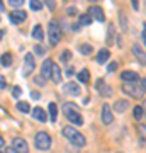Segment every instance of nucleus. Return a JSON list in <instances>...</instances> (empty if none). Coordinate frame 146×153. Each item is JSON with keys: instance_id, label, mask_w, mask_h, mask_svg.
<instances>
[{"instance_id": "nucleus-1", "label": "nucleus", "mask_w": 146, "mask_h": 153, "mask_svg": "<svg viewBox=\"0 0 146 153\" xmlns=\"http://www.w3.org/2000/svg\"><path fill=\"white\" fill-rule=\"evenodd\" d=\"M63 112H65L66 119L70 121V123H73V124H76V126L83 124V117H82L80 111H78V107H76L75 104H71V102L63 104Z\"/></svg>"}, {"instance_id": "nucleus-2", "label": "nucleus", "mask_w": 146, "mask_h": 153, "mask_svg": "<svg viewBox=\"0 0 146 153\" xmlns=\"http://www.w3.org/2000/svg\"><path fill=\"white\" fill-rule=\"evenodd\" d=\"M63 136L68 138L73 145H76V146H85L87 145V140L85 136L82 134V133L76 131V128H71V126H65L63 128Z\"/></svg>"}, {"instance_id": "nucleus-3", "label": "nucleus", "mask_w": 146, "mask_h": 153, "mask_svg": "<svg viewBox=\"0 0 146 153\" xmlns=\"http://www.w3.org/2000/svg\"><path fill=\"white\" fill-rule=\"evenodd\" d=\"M122 90L126 94H129L131 97H136V99L145 97V85L139 83L138 80H134V82H126L122 85Z\"/></svg>"}, {"instance_id": "nucleus-4", "label": "nucleus", "mask_w": 146, "mask_h": 153, "mask_svg": "<svg viewBox=\"0 0 146 153\" xmlns=\"http://www.w3.org/2000/svg\"><path fill=\"white\" fill-rule=\"evenodd\" d=\"M49 43L53 44V46H56V44L60 43V39H61V26L58 24V21H51L49 22Z\"/></svg>"}, {"instance_id": "nucleus-5", "label": "nucleus", "mask_w": 146, "mask_h": 153, "mask_svg": "<svg viewBox=\"0 0 146 153\" xmlns=\"http://www.w3.org/2000/svg\"><path fill=\"white\" fill-rule=\"evenodd\" d=\"M34 145H36V148H39V150H49V146H51V138H49L48 133L39 131L38 134L34 136Z\"/></svg>"}, {"instance_id": "nucleus-6", "label": "nucleus", "mask_w": 146, "mask_h": 153, "mask_svg": "<svg viewBox=\"0 0 146 153\" xmlns=\"http://www.w3.org/2000/svg\"><path fill=\"white\" fill-rule=\"evenodd\" d=\"M34 66H36V61H34V55L33 53H27L24 56V68H22V75L29 76L34 71Z\"/></svg>"}, {"instance_id": "nucleus-7", "label": "nucleus", "mask_w": 146, "mask_h": 153, "mask_svg": "<svg viewBox=\"0 0 146 153\" xmlns=\"http://www.w3.org/2000/svg\"><path fill=\"white\" fill-rule=\"evenodd\" d=\"M102 121H104V124H110V123L114 121L112 109H110L109 104H104V107H102Z\"/></svg>"}, {"instance_id": "nucleus-8", "label": "nucleus", "mask_w": 146, "mask_h": 153, "mask_svg": "<svg viewBox=\"0 0 146 153\" xmlns=\"http://www.w3.org/2000/svg\"><path fill=\"white\" fill-rule=\"evenodd\" d=\"M27 19V14L24 10H14L10 14V22L12 24H21Z\"/></svg>"}, {"instance_id": "nucleus-9", "label": "nucleus", "mask_w": 146, "mask_h": 153, "mask_svg": "<svg viewBox=\"0 0 146 153\" xmlns=\"http://www.w3.org/2000/svg\"><path fill=\"white\" fill-rule=\"evenodd\" d=\"M63 90H65L66 94H70V95H80V87L76 85L75 82H68V83H65L63 85Z\"/></svg>"}, {"instance_id": "nucleus-10", "label": "nucleus", "mask_w": 146, "mask_h": 153, "mask_svg": "<svg viewBox=\"0 0 146 153\" xmlns=\"http://www.w3.org/2000/svg\"><path fill=\"white\" fill-rule=\"evenodd\" d=\"M51 70H53V61L51 60H44L43 66H41V75L48 80V78H51Z\"/></svg>"}, {"instance_id": "nucleus-11", "label": "nucleus", "mask_w": 146, "mask_h": 153, "mask_svg": "<svg viewBox=\"0 0 146 153\" xmlns=\"http://www.w3.org/2000/svg\"><path fill=\"white\" fill-rule=\"evenodd\" d=\"M90 16L95 19V21H99V22H104L105 21V16H104V10L100 9L99 5H93L92 9H90Z\"/></svg>"}, {"instance_id": "nucleus-12", "label": "nucleus", "mask_w": 146, "mask_h": 153, "mask_svg": "<svg viewBox=\"0 0 146 153\" xmlns=\"http://www.w3.org/2000/svg\"><path fill=\"white\" fill-rule=\"evenodd\" d=\"M14 148H16L19 153H29V146H27V143L22 140V138H16L14 140Z\"/></svg>"}, {"instance_id": "nucleus-13", "label": "nucleus", "mask_w": 146, "mask_h": 153, "mask_svg": "<svg viewBox=\"0 0 146 153\" xmlns=\"http://www.w3.org/2000/svg\"><path fill=\"white\" fill-rule=\"evenodd\" d=\"M129 109V100H124V99H121V100H116V104H114V111L121 114V112H124V111Z\"/></svg>"}, {"instance_id": "nucleus-14", "label": "nucleus", "mask_w": 146, "mask_h": 153, "mask_svg": "<svg viewBox=\"0 0 146 153\" xmlns=\"http://www.w3.org/2000/svg\"><path fill=\"white\" fill-rule=\"evenodd\" d=\"M133 53H134V56L143 63V65H146V53L141 49L139 44H133Z\"/></svg>"}, {"instance_id": "nucleus-15", "label": "nucleus", "mask_w": 146, "mask_h": 153, "mask_svg": "<svg viewBox=\"0 0 146 153\" xmlns=\"http://www.w3.org/2000/svg\"><path fill=\"white\" fill-rule=\"evenodd\" d=\"M121 78L124 80V82H134V80H139V76L136 71H131V70H126L121 73Z\"/></svg>"}, {"instance_id": "nucleus-16", "label": "nucleus", "mask_w": 146, "mask_h": 153, "mask_svg": "<svg viewBox=\"0 0 146 153\" xmlns=\"http://www.w3.org/2000/svg\"><path fill=\"white\" fill-rule=\"evenodd\" d=\"M33 116L38 121H41V123H46V121H48V116H46V112H44L41 107H34V109H33Z\"/></svg>"}, {"instance_id": "nucleus-17", "label": "nucleus", "mask_w": 146, "mask_h": 153, "mask_svg": "<svg viewBox=\"0 0 146 153\" xmlns=\"http://www.w3.org/2000/svg\"><path fill=\"white\" fill-rule=\"evenodd\" d=\"M109 56H110V51H109V49H100L99 55H97V63L104 65V63L109 60Z\"/></svg>"}, {"instance_id": "nucleus-18", "label": "nucleus", "mask_w": 146, "mask_h": 153, "mask_svg": "<svg viewBox=\"0 0 146 153\" xmlns=\"http://www.w3.org/2000/svg\"><path fill=\"white\" fill-rule=\"evenodd\" d=\"M51 78H53L56 83L61 82V70H60V66L54 65V63H53V70H51Z\"/></svg>"}, {"instance_id": "nucleus-19", "label": "nucleus", "mask_w": 146, "mask_h": 153, "mask_svg": "<svg viewBox=\"0 0 146 153\" xmlns=\"http://www.w3.org/2000/svg\"><path fill=\"white\" fill-rule=\"evenodd\" d=\"M33 38L36 39V41H43L44 39V33H43V27L41 26H34V29H33Z\"/></svg>"}, {"instance_id": "nucleus-20", "label": "nucleus", "mask_w": 146, "mask_h": 153, "mask_svg": "<svg viewBox=\"0 0 146 153\" xmlns=\"http://www.w3.org/2000/svg\"><path fill=\"white\" fill-rule=\"evenodd\" d=\"M0 63H2L4 66H10L12 65V55L10 53H4L2 58H0Z\"/></svg>"}, {"instance_id": "nucleus-21", "label": "nucleus", "mask_w": 146, "mask_h": 153, "mask_svg": "<svg viewBox=\"0 0 146 153\" xmlns=\"http://www.w3.org/2000/svg\"><path fill=\"white\" fill-rule=\"evenodd\" d=\"M78 80H80V82H83V83L88 82V80H90V73H88V70H85V68H83V70L78 73Z\"/></svg>"}, {"instance_id": "nucleus-22", "label": "nucleus", "mask_w": 146, "mask_h": 153, "mask_svg": "<svg viewBox=\"0 0 146 153\" xmlns=\"http://www.w3.org/2000/svg\"><path fill=\"white\" fill-rule=\"evenodd\" d=\"M49 116H51V121H56V117H58V107L54 102L49 104Z\"/></svg>"}, {"instance_id": "nucleus-23", "label": "nucleus", "mask_w": 146, "mask_h": 153, "mask_svg": "<svg viewBox=\"0 0 146 153\" xmlns=\"http://www.w3.org/2000/svg\"><path fill=\"white\" fill-rule=\"evenodd\" d=\"M133 114H134V119L139 121L143 116H145V111H143V105H136L134 109H133Z\"/></svg>"}, {"instance_id": "nucleus-24", "label": "nucleus", "mask_w": 146, "mask_h": 153, "mask_svg": "<svg viewBox=\"0 0 146 153\" xmlns=\"http://www.w3.org/2000/svg\"><path fill=\"white\" fill-rule=\"evenodd\" d=\"M92 51H93V48L90 46V44H82L80 46V53L82 55H90Z\"/></svg>"}, {"instance_id": "nucleus-25", "label": "nucleus", "mask_w": 146, "mask_h": 153, "mask_svg": "<svg viewBox=\"0 0 146 153\" xmlns=\"http://www.w3.org/2000/svg\"><path fill=\"white\" fill-rule=\"evenodd\" d=\"M17 109L19 111H22V112H29V111H31V107H29V104H27V102H17Z\"/></svg>"}, {"instance_id": "nucleus-26", "label": "nucleus", "mask_w": 146, "mask_h": 153, "mask_svg": "<svg viewBox=\"0 0 146 153\" xmlns=\"http://www.w3.org/2000/svg\"><path fill=\"white\" fill-rule=\"evenodd\" d=\"M60 58H61V61H63V63H68V61L71 60V51H68V49H66V51H63Z\"/></svg>"}, {"instance_id": "nucleus-27", "label": "nucleus", "mask_w": 146, "mask_h": 153, "mask_svg": "<svg viewBox=\"0 0 146 153\" xmlns=\"http://www.w3.org/2000/svg\"><path fill=\"white\" fill-rule=\"evenodd\" d=\"M121 27H122V31H127V21H126V14L124 12H121Z\"/></svg>"}, {"instance_id": "nucleus-28", "label": "nucleus", "mask_w": 146, "mask_h": 153, "mask_svg": "<svg viewBox=\"0 0 146 153\" xmlns=\"http://www.w3.org/2000/svg\"><path fill=\"white\" fill-rule=\"evenodd\" d=\"M99 92L102 94V95H105V97H110V95H112V90H110V88H107L105 85H102V87L99 88Z\"/></svg>"}, {"instance_id": "nucleus-29", "label": "nucleus", "mask_w": 146, "mask_h": 153, "mask_svg": "<svg viewBox=\"0 0 146 153\" xmlns=\"http://www.w3.org/2000/svg\"><path fill=\"white\" fill-rule=\"evenodd\" d=\"M41 7H43V4L39 0H31V9L33 10H41Z\"/></svg>"}, {"instance_id": "nucleus-30", "label": "nucleus", "mask_w": 146, "mask_h": 153, "mask_svg": "<svg viewBox=\"0 0 146 153\" xmlns=\"http://www.w3.org/2000/svg\"><path fill=\"white\" fill-rule=\"evenodd\" d=\"M80 24H82V26H87V24H90V16H88V14H83V16L80 17Z\"/></svg>"}, {"instance_id": "nucleus-31", "label": "nucleus", "mask_w": 146, "mask_h": 153, "mask_svg": "<svg viewBox=\"0 0 146 153\" xmlns=\"http://www.w3.org/2000/svg\"><path fill=\"white\" fill-rule=\"evenodd\" d=\"M24 4V0H9V5H12V7H16V9H19V7Z\"/></svg>"}, {"instance_id": "nucleus-32", "label": "nucleus", "mask_w": 146, "mask_h": 153, "mask_svg": "<svg viewBox=\"0 0 146 153\" xmlns=\"http://www.w3.org/2000/svg\"><path fill=\"white\" fill-rule=\"evenodd\" d=\"M21 94H22V88L21 87H14V90H12V95H14V97L19 99V97H21Z\"/></svg>"}, {"instance_id": "nucleus-33", "label": "nucleus", "mask_w": 146, "mask_h": 153, "mask_svg": "<svg viewBox=\"0 0 146 153\" xmlns=\"http://www.w3.org/2000/svg\"><path fill=\"white\" fill-rule=\"evenodd\" d=\"M116 70H117V63H116V61L109 63V66H107V71H109V73H112V71H116Z\"/></svg>"}, {"instance_id": "nucleus-34", "label": "nucleus", "mask_w": 146, "mask_h": 153, "mask_svg": "<svg viewBox=\"0 0 146 153\" xmlns=\"http://www.w3.org/2000/svg\"><path fill=\"white\" fill-rule=\"evenodd\" d=\"M138 131H139L141 138H145L146 140V126H138Z\"/></svg>"}, {"instance_id": "nucleus-35", "label": "nucleus", "mask_w": 146, "mask_h": 153, "mask_svg": "<svg viewBox=\"0 0 146 153\" xmlns=\"http://www.w3.org/2000/svg\"><path fill=\"white\" fill-rule=\"evenodd\" d=\"M46 7L49 10H54V0H46Z\"/></svg>"}, {"instance_id": "nucleus-36", "label": "nucleus", "mask_w": 146, "mask_h": 153, "mask_svg": "<svg viewBox=\"0 0 146 153\" xmlns=\"http://www.w3.org/2000/svg\"><path fill=\"white\" fill-rule=\"evenodd\" d=\"M44 80H46V78H44V76L41 75V76H36V80H34V82H36V83H39V85H43V83H44Z\"/></svg>"}, {"instance_id": "nucleus-37", "label": "nucleus", "mask_w": 146, "mask_h": 153, "mask_svg": "<svg viewBox=\"0 0 146 153\" xmlns=\"http://www.w3.org/2000/svg\"><path fill=\"white\" fill-rule=\"evenodd\" d=\"M133 2V9L134 10H139V0H131Z\"/></svg>"}, {"instance_id": "nucleus-38", "label": "nucleus", "mask_w": 146, "mask_h": 153, "mask_svg": "<svg viewBox=\"0 0 146 153\" xmlns=\"http://www.w3.org/2000/svg\"><path fill=\"white\" fill-rule=\"evenodd\" d=\"M7 87V83H5V78L0 75V88H5Z\"/></svg>"}, {"instance_id": "nucleus-39", "label": "nucleus", "mask_w": 146, "mask_h": 153, "mask_svg": "<svg viewBox=\"0 0 146 153\" xmlns=\"http://www.w3.org/2000/svg\"><path fill=\"white\" fill-rule=\"evenodd\" d=\"M36 53H38V55H44V48H41V46H36Z\"/></svg>"}, {"instance_id": "nucleus-40", "label": "nucleus", "mask_w": 146, "mask_h": 153, "mask_svg": "<svg viewBox=\"0 0 146 153\" xmlns=\"http://www.w3.org/2000/svg\"><path fill=\"white\" fill-rule=\"evenodd\" d=\"M31 97H33V99H39V97H41V94L34 90V92H31Z\"/></svg>"}, {"instance_id": "nucleus-41", "label": "nucleus", "mask_w": 146, "mask_h": 153, "mask_svg": "<svg viewBox=\"0 0 146 153\" xmlns=\"http://www.w3.org/2000/svg\"><path fill=\"white\" fill-rule=\"evenodd\" d=\"M141 36H143V41H145V46H146V26L143 27V34Z\"/></svg>"}, {"instance_id": "nucleus-42", "label": "nucleus", "mask_w": 146, "mask_h": 153, "mask_svg": "<svg viewBox=\"0 0 146 153\" xmlns=\"http://www.w3.org/2000/svg\"><path fill=\"white\" fill-rule=\"evenodd\" d=\"M5 153H19V152H17L16 148L12 146V148H7V152H5Z\"/></svg>"}, {"instance_id": "nucleus-43", "label": "nucleus", "mask_w": 146, "mask_h": 153, "mask_svg": "<svg viewBox=\"0 0 146 153\" xmlns=\"http://www.w3.org/2000/svg\"><path fill=\"white\" fill-rule=\"evenodd\" d=\"M5 10V5H4V0H0V12Z\"/></svg>"}, {"instance_id": "nucleus-44", "label": "nucleus", "mask_w": 146, "mask_h": 153, "mask_svg": "<svg viewBox=\"0 0 146 153\" xmlns=\"http://www.w3.org/2000/svg\"><path fill=\"white\" fill-rule=\"evenodd\" d=\"M66 75H68V76L73 75V68H68V70H66Z\"/></svg>"}, {"instance_id": "nucleus-45", "label": "nucleus", "mask_w": 146, "mask_h": 153, "mask_svg": "<svg viewBox=\"0 0 146 153\" xmlns=\"http://www.w3.org/2000/svg\"><path fill=\"white\" fill-rule=\"evenodd\" d=\"M2 38H4V31L0 29V41H2Z\"/></svg>"}, {"instance_id": "nucleus-46", "label": "nucleus", "mask_w": 146, "mask_h": 153, "mask_svg": "<svg viewBox=\"0 0 146 153\" xmlns=\"http://www.w3.org/2000/svg\"><path fill=\"white\" fill-rule=\"evenodd\" d=\"M0 146H4V138L0 136Z\"/></svg>"}, {"instance_id": "nucleus-47", "label": "nucleus", "mask_w": 146, "mask_h": 153, "mask_svg": "<svg viewBox=\"0 0 146 153\" xmlns=\"http://www.w3.org/2000/svg\"><path fill=\"white\" fill-rule=\"evenodd\" d=\"M143 111H145V116H146V99H145V107H143Z\"/></svg>"}, {"instance_id": "nucleus-48", "label": "nucleus", "mask_w": 146, "mask_h": 153, "mask_svg": "<svg viewBox=\"0 0 146 153\" xmlns=\"http://www.w3.org/2000/svg\"><path fill=\"white\" fill-rule=\"evenodd\" d=\"M141 83H143V85H145V88H146V78H145V80H143Z\"/></svg>"}, {"instance_id": "nucleus-49", "label": "nucleus", "mask_w": 146, "mask_h": 153, "mask_svg": "<svg viewBox=\"0 0 146 153\" xmlns=\"http://www.w3.org/2000/svg\"><path fill=\"white\" fill-rule=\"evenodd\" d=\"M92 2H95V0H92Z\"/></svg>"}, {"instance_id": "nucleus-50", "label": "nucleus", "mask_w": 146, "mask_h": 153, "mask_svg": "<svg viewBox=\"0 0 146 153\" xmlns=\"http://www.w3.org/2000/svg\"><path fill=\"white\" fill-rule=\"evenodd\" d=\"M0 153H2V152H0Z\"/></svg>"}]
</instances>
